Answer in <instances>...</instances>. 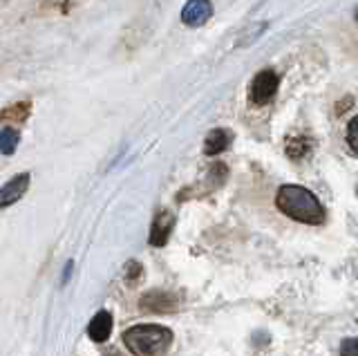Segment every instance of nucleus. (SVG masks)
<instances>
[{
	"label": "nucleus",
	"instance_id": "obj_13",
	"mask_svg": "<svg viewBox=\"0 0 358 356\" xmlns=\"http://www.w3.org/2000/svg\"><path fill=\"white\" fill-rule=\"evenodd\" d=\"M341 356H358V339H347L341 345Z\"/></svg>",
	"mask_w": 358,
	"mask_h": 356
},
{
	"label": "nucleus",
	"instance_id": "obj_10",
	"mask_svg": "<svg viewBox=\"0 0 358 356\" xmlns=\"http://www.w3.org/2000/svg\"><path fill=\"white\" fill-rule=\"evenodd\" d=\"M311 153V142L309 139H304V137H293L287 142V155L291 159H302V157H307Z\"/></svg>",
	"mask_w": 358,
	"mask_h": 356
},
{
	"label": "nucleus",
	"instance_id": "obj_9",
	"mask_svg": "<svg viewBox=\"0 0 358 356\" xmlns=\"http://www.w3.org/2000/svg\"><path fill=\"white\" fill-rule=\"evenodd\" d=\"M175 307H177V298L171 294H162V291H150V294L141 300V309H148V311H168Z\"/></svg>",
	"mask_w": 358,
	"mask_h": 356
},
{
	"label": "nucleus",
	"instance_id": "obj_12",
	"mask_svg": "<svg viewBox=\"0 0 358 356\" xmlns=\"http://www.w3.org/2000/svg\"><path fill=\"white\" fill-rule=\"evenodd\" d=\"M347 144H350V148L358 155V117H354L350 128H347Z\"/></svg>",
	"mask_w": 358,
	"mask_h": 356
},
{
	"label": "nucleus",
	"instance_id": "obj_1",
	"mask_svg": "<svg viewBox=\"0 0 358 356\" xmlns=\"http://www.w3.org/2000/svg\"><path fill=\"white\" fill-rule=\"evenodd\" d=\"M276 204L284 215L304 224H322L325 220L322 204L311 191L302 186H293V184L282 186L276 195Z\"/></svg>",
	"mask_w": 358,
	"mask_h": 356
},
{
	"label": "nucleus",
	"instance_id": "obj_4",
	"mask_svg": "<svg viewBox=\"0 0 358 356\" xmlns=\"http://www.w3.org/2000/svg\"><path fill=\"white\" fill-rule=\"evenodd\" d=\"M210 16H213L210 0H188L182 9V23L188 27H202Z\"/></svg>",
	"mask_w": 358,
	"mask_h": 356
},
{
	"label": "nucleus",
	"instance_id": "obj_7",
	"mask_svg": "<svg viewBox=\"0 0 358 356\" xmlns=\"http://www.w3.org/2000/svg\"><path fill=\"white\" fill-rule=\"evenodd\" d=\"M110 332H112V316L108 311H99L97 316L90 320L88 325V336L94 341V343H103L110 339Z\"/></svg>",
	"mask_w": 358,
	"mask_h": 356
},
{
	"label": "nucleus",
	"instance_id": "obj_8",
	"mask_svg": "<svg viewBox=\"0 0 358 356\" xmlns=\"http://www.w3.org/2000/svg\"><path fill=\"white\" fill-rule=\"evenodd\" d=\"M231 133L224 131V128H217V131H210L208 137L204 139V153L206 155H219V153H224V150L231 146Z\"/></svg>",
	"mask_w": 358,
	"mask_h": 356
},
{
	"label": "nucleus",
	"instance_id": "obj_3",
	"mask_svg": "<svg viewBox=\"0 0 358 356\" xmlns=\"http://www.w3.org/2000/svg\"><path fill=\"white\" fill-rule=\"evenodd\" d=\"M278 85H280V79L278 74L273 70H262L256 74V79L251 81V88H249V96L251 101L256 105H267L273 96L278 92Z\"/></svg>",
	"mask_w": 358,
	"mask_h": 356
},
{
	"label": "nucleus",
	"instance_id": "obj_5",
	"mask_svg": "<svg viewBox=\"0 0 358 356\" xmlns=\"http://www.w3.org/2000/svg\"><path fill=\"white\" fill-rule=\"evenodd\" d=\"M27 186H29V172H20L14 179H9L3 186V191H0V207L3 209L12 207L14 202H18L25 195Z\"/></svg>",
	"mask_w": 358,
	"mask_h": 356
},
{
	"label": "nucleus",
	"instance_id": "obj_2",
	"mask_svg": "<svg viewBox=\"0 0 358 356\" xmlns=\"http://www.w3.org/2000/svg\"><path fill=\"white\" fill-rule=\"evenodd\" d=\"M123 343L137 356H157L173 343V332L164 325H134L123 334Z\"/></svg>",
	"mask_w": 358,
	"mask_h": 356
},
{
	"label": "nucleus",
	"instance_id": "obj_6",
	"mask_svg": "<svg viewBox=\"0 0 358 356\" xmlns=\"http://www.w3.org/2000/svg\"><path fill=\"white\" fill-rule=\"evenodd\" d=\"M173 226H175V218L171 211H162L159 215L155 218L153 222V229H150V244L153 246H164L168 242V237L173 233Z\"/></svg>",
	"mask_w": 358,
	"mask_h": 356
},
{
	"label": "nucleus",
	"instance_id": "obj_14",
	"mask_svg": "<svg viewBox=\"0 0 358 356\" xmlns=\"http://www.w3.org/2000/svg\"><path fill=\"white\" fill-rule=\"evenodd\" d=\"M354 16H356V20H358V7H356V12H354Z\"/></svg>",
	"mask_w": 358,
	"mask_h": 356
},
{
	"label": "nucleus",
	"instance_id": "obj_11",
	"mask_svg": "<svg viewBox=\"0 0 358 356\" xmlns=\"http://www.w3.org/2000/svg\"><path fill=\"white\" fill-rule=\"evenodd\" d=\"M18 142H20V135L14 128H5V131L0 133V150H3V155H12L18 148Z\"/></svg>",
	"mask_w": 358,
	"mask_h": 356
}]
</instances>
